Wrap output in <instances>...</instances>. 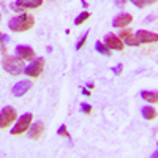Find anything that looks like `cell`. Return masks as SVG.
I'll use <instances>...</instances> for the list:
<instances>
[{
	"instance_id": "13",
	"label": "cell",
	"mask_w": 158,
	"mask_h": 158,
	"mask_svg": "<svg viewBox=\"0 0 158 158\" xmlns=\"http://www.w3.org/2000/svg\"><path fill=\"white\" fill-rule=\"evenodd\" d=\"M43 131H44V125H43L41 122H36L35 125L30 127L29 136H30L32 139H40V138H41V135H43Z\"/></svg>"
},
{
	"instance_id": "27",
	"label": "cell",
	"mask_w": 158,
	"mask_h": 158,
	"mask_svg": "<svg viewBox=\"0 0 158 158\" xmlns=\"http://www.w3.org/2000/svg\"><path fill=\"white\" fill-rule=\"evenodd\" d=\"M146 21H147V22H150V21H155V16H149Z\"/></svg>"
},
{
	"instance_id": "18",
	"label": "cell",
	"mask_w": 158,
	"mask_h": 158,
	"mask_svg": "<svg viewBox=\"0 0 158 158\" xmlns=\"http://www.w3.org/2000/svg\"><path fill=\"white\" fill-rule=\"evenodd\" d=\"M57 135H59V136H65V138L71 139V135L68 133V130H67V127H65V125H60V127H59V130H57Z\"/></svg>"
},
{
	"instance_id": "10",
	"label": "cell",
	"mask_w": 158,
	"mask_h": 158,
	"mask_svg": "<svg viewBox=\"0 0 158 158\" xmlns=\"http://www.w3.org/2000/svg\"><path fill=\"white\" fill-rule=\"evenodd\" d=\"M131 21H133V16L128 15V13H120V15H117L112 21V25L114 27H125V25L131 24Z\"/></svg>"
},
{
	"instance_id": "19",
	"label": "cell",
	"mask_w": 158,
	"mask_h": 158,
	"mask_svg": "<svg viewBox=\"0 0 158 158\" xmlns=\"http://www.w3.org/2000/svg\"><path fill=\"white\" fill-rule=\"evenodd\" d=\"M87 36H89V32H85V33H82V36L79 38V41L76 43V51H79L82 46H84V43H85V40H87Z\"/></svg>"
},
{
	"instance_id": "5",
	"label": "cell",
	"mask_w": 158,
	"mask_h": 158,
	"mask_svg": "<svg viewBox=\"0 0 158 158\" xmlns=\"http://www.w3.org/2000/svg\"><path fill=\"white\" fill-rule=\"evenodd\" d=\"M44 68V59L43 57H38L36 60H33L29 67H25L24 68V73L27 74V76H32V77H38L40 74H41Z\"/></svg>"
},
{
	"instance_id": "25",
	"label": "cell",
	"mask_w": 158,
	"mask_h": 158,
	"mask_svg": "<svg viewBox=\"0 0 158 158\" xmlns=\"http://www.w3.org/2000/svg\"><path fill=\"white\" fill-rule=\"evenodd\" d=\"M82 94H84L85 97H89V95H90V90H87V89H82Z\"/></svg>"
},
{
	"instance_id": "14",
	"label": "cell",
	"mask_w": 158,
	"mask_h": 158,
	"mask_svg": "<svg viewBox=\"0 0 158 158\" xmlns=\"http://www.w3.org/2000/svg\"><path fill=\"white\" fill-rule=\"evenodd\" d=\"M141 114H142V117L146 118V120H153V118L156 117V111L152 106H144L141 109Z\"/></svg>"
},
{
	"instance_id": "4",
	"label": "cell",
	"mask_w": 158,
	"mask_h": 158,
	"mask_svg": "<svg viewBox=\"0 0 158 158\" xmlns=\"http://www.w3.org/2000/svg\"><path fill=\"white\" fill-rule=\"evenodd\" d=\"M16 120V109L11 106H5L0 111V128H6Z\"/></svg>"
},
{
	"instance_id": "6",
	"label": "cell",
	"mask_w": 158,
	"mask_h": 158,
	"mask_svg": "<svg viewBox=\"0 0 158 158\" xmlns=\"http://www.w3.org/2000/svg\"><path fill=\"white\" fill-rule=\"evenodd\" d=\"M41 5H43V0H16L13 8L16 11H24V10H35Z\"/></svg>"
},
{
	"instance_id": "24",
	"label": "cell",
	"mask_w": 158,
	"mask_h": 158,
	"mask_svg": "<svg viewBox=\"0 0 158 158\" xmlns=\"http://www.w3.org/2000/svg\"><path fill=\"white\" fill-rule=\"evenodd\" d=\"M114 3H115L117 6H123V5L127 3V0H114Z\"/></svg>"
},
{
	"instance_id": "8",
	"label": "cell",
	"mask_w": 158,
	"mask_h": 158,
	"mask_svg": "<svg viewBox=\"0 0 158 158\" xmlns=\"http://www.w3.org/2000/svg\"><path fill=\"white\" fill-rule=\"evenodd\" d=\"M30 87H32V82L30 81H19V82H16L15 85H13L11 94L15 95V97H22V95L27 94Z\"/></svg>"
},
{
	"instance_id": "9",
	"label": "cell",
	"mask_w": 158,
	"mask_h": 158,
	"mask_svg": "<svg viewBox=\"0 0 158 158\" xmlns=\"http://www.w3.org/2000/svg\"><path fill=\"white\" fill-rule=\"evenodd\" d=\"M136 38H138L139 43H156L158 41V35L152 33L149 30H138Z\"/></svg>"
},
{
	"instance_id": "22",
	"label": "cell",
	"mask_w": 158,
	"mask_h": 158,
	"mask_svg": "<svg viewBox=\"0 0 158 158\" xmlns=\"http://www.w3.org/2000/svg\"><path fill=\"white\" fill-rule=\"evenodd\" d=\"M130 2L133 3L135 6H138V8H142V6H144V2H142V0H130Z\"/></svg>"
},
{
	"instance_id": "29",
	"label": "cell",
	"mask_w": 158,
	"mask_h": 158,
	"mask_svg": "<svg viewBox=\"0 0 158 158\" xmlns=\"http://www.w3.org/2000/svg\"><path fill=\"white\" fill-rule=\"evenodd\" d=\"M0 36H2V35H0Z\"/></svg>"
},
{
	"instance_id": "23",
	"label": "cell",
	"mask_w": 158,
	"mask_h": 158,
	"mask_svg": "<svg viewBox=\"0 0 158 158\" xmlns=\"http://www.w3.org/2000/svg\"><path fill=\"white\" fill-rule=\"evenodd\" d=\"M5 41H8V35H2V36H0V51H2V52H3L2 43H5Z\"/></svg>"
},
{
	"instance_id": "28",
	"label": "cell",
	"mask_w": 158,
	"mask_h": 158,
	"mask_svg": "<svg viewBox=\"0 0 158 158\" xmlns=\"http://www.w3.org/2000/svg\"><path fill=\"white\" fill-rule=\"evenodd\" d=\"M0 19H2V16H0Z\"/></svg>"
},
{
	"instance_id": "20",
	"label": "cell",
	"mask_w": 158,
	"mask_h": 158,
	"mask_svg": "<svg viewBox=\"0 0 158 158\" xmlns=\"http://www.w3.org/2000/svg\"><path fill=\"white\" fill-rule=\"evenodd\" d=\"M122 70H123V65H122V63H117L115 67H112V68H111V71H112L115 76H120Z\"/></svg>"
},
{
	"instance_id": "26",
	"label": "cell",
	"mask_w": 158,
	"mask_h": 158,
	"mask_svg": "<svg viewBox=\"0 0 158 158\" xmlns=\"http://www.w3.org/2000/svg\"><path fill=\"white\" fill-rule=\"evenodd\" d=\"M142 2H144V3H155L156 0H142Z\"/></svg>"
},
{
	"instance_id": "7",
	"label": "cell",
	"mask_w": 158,
	"mask_h": 158,
	"mask_svg": "<svg viewBox=\"0 0 158 158\" xmlns=\"http://www.w3.org/2000/svg\"><path fill=\"white\" fill-rule=\"evenodd\" d=\"M104 44L109 49H114V51H122L123 49V41L114 33H108L104 36Z\"/></svg>"
},
{
	"instance_id": "11",
	"label": "cell",
	"mask_w": 158,
	"mask_h": 158,
	"mask_svg": "<svg viewBox=\"0 0 158 158\" xmlns=\"http://www.w3.org/2000/svg\"><path fill=\"white\" fill-rule=\"evenodd\" d=\"M16 54H18V57L22 59V60H32L33 56H35V52H33V49H32L30 46L19 44V46L16 48Z\"/></svg>"
},
{
	"instance_id": "3",
	"label": "cell",
	"mask_w": 158,
	"mask_h": 158,
	"mask_svg": "<svg viewBox=\"0 0 158 158\" xmlns=\"http://www.w3.org/2000/svg\"><path fill=\"white\" fill-rule=\"evenodd\" d=\"M32 118H33V114H30V112H25V114H22V115L19 117V120L16 122V125L11 128V135L18 136V135L25 133V131H27V130L30 128Z\"/></svg>"
},
{
	"instance_id": "15",
	"label": "cell",
	"mask_w": 158,
	"mask_h": 158,
	"mask_svg": "<svg viewBox=\"0 0 158 158\" xmlns=\"http://www.w3.org/2000/svg\"><path fill=\"white\" fill-rule=\"evenodd\" d=\"M141 98L146 100V101H149V103H152V104H155V103L158 101L156 92H147V90H144V92H141Z\"/></svg>"
},
{
	"instance_id": "21",
	"label": "cell",
	"mask_w": 158,
	"mask_h": 158,
	"mask_svg": "<svg viewBox=\"0 0 158 158\" xmlns=\"http://www.w3.org/2000/svg\"><path fill=\"white\" fill-rule=\"evenodd\" d=\"M81 111H82V112H85V114H90V112H92V106H90V104L82 103V104H81Z\"/></svg>"
},
{
	"instance_id": "16",
	"label": "cell",
	"mask_w": 158,
	"mask_h": 158,
	"mask_svg": "<svg viewBox=\"0 0 158 158\" xmlns=\"http://www.w3.org/2000/svg\"><path fill=\"white\" fill-rule=\"evenodd\" d=\"M95 49H97V52H100V54H104V56H109V54H111V49H109L106 44H103L101 41H97V43H95Z\"/></svg>"
},
{
	"instance_id": "17",
	"label": "cell",
	"mask_w": 158,
	"mask_h": 158,
	"mask_svg": "<svg viewBox=\"0 0 158 158\" xmlns=\"http://www.w3.org/2000/svg\"><path fill=\"white\" fill-rule=\"evenodd\" d=\"M89 18H90V13H89V11H82L81 15H79V16L74 19V24H76V25H81V24L85 22Z\"/></svg>"
},
{
	"instance_id": "12",
	"label": "cell",
	"mask_w": 158,
	"mask_h": 158,
	"mask_svg": "<svg viewBox=\"0 0 158 158\" xmlns=\"http://www.w3.org/2000/svg\"><path fill=\"white\" fill-rule=\"evenodd\" d=\"M118 38L120 40H123V41L128 44V46H139L141 43L138 41V38L131 33L130 30H122L120 33H118Z\"/></svg>"
},
{
	"instance_id": "2",
	"label": "cell",
	"mask_w": 158,
	"mask_h": 158,
	"mask_svg": "<svg viewBox=\"0 0 158 158\" xmlns=\"http://www.w3.org/2000/svg\"><path fill=\"white\" fill-rule=\"evenodd\" d=\"M3 68L5 71H8L10 74H19L24 71V60L19 57H13V56H6L3 59Z\"/></svg>"
},
{
	"instance_id": "1",
	"label": "cell",
	"mask_w": 158,
	"mask_h": 158,
	"mask_svg": "<svg viewBox=\"0 0 158 158\" xmlns=\"http://www.w3.org/2000/svg\"><path fill=\"white\" fill-rule=\"evenodd\" d=\"M33 24H35V21L30 15H21V16L10 19L8 27L13 32H25V30H30L33 27Z\"/></svg>"
}]
</instances>
